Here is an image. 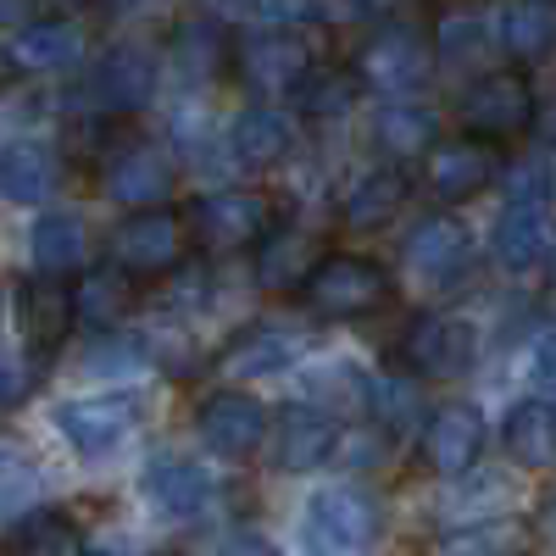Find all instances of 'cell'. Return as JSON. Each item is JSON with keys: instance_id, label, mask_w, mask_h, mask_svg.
<instances>
[{"instance_id": "cell-1", "label": "cell", "mask_w": 556, "mask_h": 556, "mask_svg": "<svg viewBox=\"0 0 556 556\" xmlns=\"http://www.w3.org/2000/svg\"><path fill=\"white\" fill-rule=\"evenodd\" d=\"M540 106H534V89L523 73L501 67V73H484L468 84V96H462V123H468L473 139H513L523 128H534Z\"/></svg>"}, {"instance_id": "cell-2", "label": "cell", "mask_w": 556, "mask_h": 556, "mask_svg": "<svg viewBox=\"0 0 556 556\" xmlns=\"http://www.w3.org/2000/svg\"><path fill=\"white\" fill-rule=\"evenodd\" d=\"M367 540H374V506H367L356 490L329 484L306 501L301 513V545L306 556H356Z\"/></svg>"}, {"instance_id": "cell-3", "label": "cell", "mask_w": 556, "mask_h": 556, "mask_svg": "<svg viewBox=\"0 0 556 556\" xmlns=\"http://www.w3.org/2000/svg\"><path fill=\"white\" fill-rule=\"evenodd\" d=\"M301 290L323 317H356V312H374L390 295V273L367 256H323L306 273Z\"/></svg>"}, {"instance_id": "cell-4", "label": "cell", "mask_w": 556, "mask_h": 556, "mask_svg": "<svg viewBox=\"0 0 556 556\" xmlns=\"http://www.w3.org/2000/svg\"><path fill=\"white\" fill-rule=\"evenodd\" d=\"M429 67H434L429 39L417 28H406V23H384L374 39L362 45L356 84H374V89H384V96H412V89L429 78Z\"/></svg>"}, {"instance_id": "cell-5", "label": "cell", "mask_w": 556, "mask_h": 556, "mask_svg": "<svg viewBox=\"0 0 556 556\" xmlns=\"http://www.w3.org/2000/svg\"><path fill=\"white\" fill-rule=\"evenodd\" d=\"M134 424H139V401H134L128 390H117V395H84V401L56 406V429H62V440H67L84 462L112 456V451L134 434Z\"/></svg>"}, {"instance_id": "cell-6", "label": "cell", "mask_w": 556, "mask_h": 556, "mask_svg": "<svg viewBox=\"0 0 556 556\" xmlns=\"http://www.w3.org/2000/svg\"><path fill=\"white\" fill-rule=\"evenodd\" d=\"M235 67L256 96H285L312 73V45L295 28H262L235 45Z\"/></svg>"}, {"instance_id": "cell-7", "label": "cell", "mask_w": 556, "mask_h": 556, "mask_svg": "<svg viewBox=\"0 0 556 556\" xmlns=\"http://www.w3.org/2000/svg\"><path fill=\"white\" fill-rule=\"evenodd\" d=\"M401 351L412 362V374H424V379H456V374H468V367H473L479 334H473V323L429 312V317H417L412 329H406Z\"/></svg>"}, {"instance_id": "cell-8", "label": "cell", "mask_w": 556, "mask_h": 556, "mask_svg": "<svg viewBox=\"0 0 556 556\" xmlns=\"http://www.w3.org/2000/svg\"><path fill=\"white\" fill-rule=\"evenodd\" d=\"M106 251L123 273H167L184 256V223L173 212H134L112 228Z\"/></svg>"}, {"instance_id": "cell-9", "label": "cell", "mask_w": 556, "mask_h": 556, "mask_svg": "<svg viewBox=\"0 0 556 556\" xmlns=\"http://www.w3.org/2000/svg\"><path fill=\"white\" fill-rule=\"evenodd\" d=\"M151 96H156V62H151V51H139V45L106 51L101 67L89 73V89H84V101L96 112H139Z\"/></svg>"}, {"instance_id": "cell-10", "label": "cell", "mask_w": 556, "mask_h": 556, "mask_svg": "<svg viewBox=\"0 0 556 556\" xmlns=\"http://www.w3.org/2000/svg\"><path fill=\"white\" fill-rule=\"evenodd\" d=\"M73 329V290H62V278L34 273L17 285V334L28 340L34 356H51Z\"/></svg>"}, {"instance_id": "cell-11", "label": "cell", "mask_w": 556, "mask_h": 556, "mask_svg": "<svg viewBox=\"0 0 556 556\" xmlns=\"http://www.w3.org/2000/svg\"><path fill=\"white\" fill-rule=\"evenodd\" d=\"M267 406L256 401V395H240V390H223V395H212L206 406H201V417H195V429H201V440L217 451V456H251L262 440H267Z\"/></svg>"}, {"instance_id": "cell-12", "label": "cell", "mask_w": 556, "mask_h": 556, "mask_svg": "<svg viewBox=\"0 0 556 556\" xmlns=\"http://www.w3.org/2000/svg\"><path fill=\"white\" fill-rule=\"evenodd\" d=\"M267 223H273V212L251 190H223V195H206L195 206V235L212 251H240V245L267 240Z\"/></svg>"}, {"instance_id": "cell-13", "label": "cell", "mask_w": 556, "mask_h": 556, "mask_svg": "<svg viewBox=\"0 0 556 556\" xmlns=\"http://www.w3.org/2000/svg\"><path fill=\"white\" fill-rule=\"evenodd\" d=\"M273 434V462L285 473H312L323 468V456L334 451V417L317 412V406H285L278 412V424H267Z\"/></svg>"}, {"instance_id": "cell-14", "label": "cell", "mask_w": 556, "mask_h": 556, "mask_svg": "<svg viewBox=\"0 0 556 556\" xmlns=\"http://www.w3.org/2000/svg\"><path fill=\"white\" fill-rule=\"evenodd\" d=\"M484 451V417L479 406L468 401H456V406H440L429 417V429H424V456H429V468L456 479V473H468L473 462Z\"/></svg>"}, {"instance_id": "cell-15", "label": "cell", "mask_w": 556, "mask_h": 556, "mask_svg": "<svg viewBox=\"0 0 556 556\" xmlns=\"http://www.w3.org/2000/svg\"><path fill=\"white\" fill-rule=\"evenodd\" d=\"M7 62L23 73H67L84 62V28L73 17H39L23 23L7 45Z\"/></svg>"}, {"instance_id": "cell-16", "label": "cell", "mask_w": 556, "mask_h": 556, "mask_svg": "<svg viewBox=\"0 0 556 556\" xmlns=\"http://www.w3.org/2000/svg\"><path fill=\"white\" fill-rule=\"evenodd\" d=\"M495 178V146L490 139H445L429 151V190L440 201H468Z\"/></svg>"}, {"instance_id": "cell-17", "label": "cell", "mask_w": 556, "mask_h": 556, "mask_svg": "<svg viewBox=\"0 0 556 556\" xmlns=\"http://www.w3.org/2000/svg\"><path fill=\"white\" fill-rule=\"evenodd\" d=\"M490 251L506 273H529L545 262L551 251V212L545 201H513L501 217H495V235H490Z\"/></svg>"}, {"instance_id": "cell-18", "label": "cell", "mask_w": 556, "mask_h": 556, "mask_svg": "<svg viewBox=\"0 0 556 556\" xmlns=\"http://www.w3.org/2000/svg\"><path fill=\"white\" fill-rule=\"evenodd\" d=\"M468 256H473V240H468V228H462L456 217H429V223H417L412 240H406L412 273L429 278V285H451V278L468 267Z\"/></svg>"}, {"instance_id": "cell-19", "label": "cell", "mask_w": 556, "mask_h": 556, "mask_svg": "<svg viewBox=\"0 0 556 556\" xmlns=\"http://www.w3.org/2000/svg\"><path fill=\"white\" fill-rule=\"evenodd\" d=\"M139 490H146V501L156 506V513L167 518H201L206 506H212V479L195 468V462H178V456H156L146 479H139Z\"/></svg>"}, {"instance_id": "cell-20", "label": "cell", "mask_w": 556, "mask_h": 556, "mask_svg": "<svg viewBox=\"0 0 556 556\" xmlns=\"http://www.w3.org/2000/svg\"><path fill=\"white\" fill-rule=\"evenodd\" d=\"M56 190V156L39 139H12L0 146V201L12 206H39Z\"/></svg>"}, {"instance_id": "cell-21", "label": "cell", "mask_w": 556, "mask_h": 556, "mask_svg": "<svg viewBox=\"0 0 556 556\" xmlns=\"http://www.w3.org/2000/svg\"><path fill=\"white\" fill-rule=\"evenodd\" d=\"M290 117L273 112V106H251L235 117V128H228V156H235L240 167H278L290 156Z\"/></svg>"}, {"instance_id": "cell-22", "label": "cell", "mask_w": 556, "mask_h": 556, "mask_svg": "<svg viewBox=\"0 0 556 556\" xmlns=\"http://www.w3.org/2000/svg\"><path fill=\"white\" fill-rule=\"evenodd\" d=\"M106 190H112V201L146 212V206H156V201L173 190V162H167L162 151H128V156L112 162Z\"/></svg>"}, {"instance_id": "cell-23", "label": "cell", "mask_w": 556, "mask_h": 556, "mask_svg": "<svg viewBox=\"0 0 556 556\" xmlns=\"http://www.w3.org/2000/svg\"><path fill=\"white\" fill-rule=\"evenodd\" d=\"M506 451L523 468H556V406L551 401H523L506 412Z\"/></svg>"}, {"instance_id": "cell-24", "label": "cell", "mask_w": 556, "mask_h": 556, "mask_svg": "<svg viewBox=\"0 0 556 556\" xmlns=\"http://www.w3.org/2000/svg\"><path fill=\"white\" fill-rule=\"evenodd\" d=\"M28 245H34V267H39V273L62 278V273L84 267V256H89V228H84L73 212H45V217L34 223Z\"/></svg>"}, {"instance_id": "cell-25", "label": "cell", "mask_w": 556, "mask_h": 556, "mask_svg": "<svg viewBox=\"0 0 556 556\" xmlns=\"http://www.w3.org/2000/svg\"><path fill=\"white\" fill-rule=\"evenodd\" d=\"M501 45L518 62H540L556 51V0H513L501 12Z\"/></svg>"}, {"instance_id": "cell-26", "label": "cell", "mask_w": 556, "mask_h": 556, "mask_svg": "<svg viewBox=\"0 0 556 556\" xmlns=\"http://www.w3.org/2000/svg\"><path fill=\"white\" fill-rule=\"evenodd\" d=\"M312 267H317L312 240L301 228H278V235H267V245L256 251V285L262 290H301Z\"/></svg>"}, {"instance_id": "cell-27", "label": "cell", "mask_w": 556, "mask_h": 556, "mask_svg": "<svg viewBox=\"0 0 556 556\" xmlns=\"http://www.w3.org/2000/svg\"><path fill=\"white\" fill-rule=\"evenodd\" d=\"M434 134H440V117L429 106H412V101H390L374 117V139H379L390 156H401V162L429 156L434 151Z\"/></svg>"}, {"instance_id": "cell-28", "label": "cell", "mask_w": 556, "mask_h": 556, "mask_svg": "<svg viewBox=\"0 0 556 556\" xmlns=\"http://www.w3.org/2000/svg\"><path fill=\"white\" fill-rule=\"evenodd\" d=\"M401 206H406V173L379 167V173H367V178L351 184L345 223H351V228H379V223H390Z\"/></svg>"}, {"instance_id": "cell-29", "label": "cell", "mask_w": 556, "mask_h": 556, "mask_svg": "<svg viewBox=\"0 0 556 556\" xmlns=\"http://www.w3.org/2000/svg\"><path fill=\"white\" fill-rule=\"evenodd\" d=\"M228 62H235V45H228V34L217 28V23H184L178 28V39H173V67H178V78H212V73H223Z\"/></svg>"}, {"instance_id": "cell-30", "label": "cell", "mask_w": 556, "mask_h": 556, "mask_svg": "<svg viewBox=\"0 0 556 556\" xmlns=\"http://www.w3.org/2000/svg\"><path fill=\"white\" fill-rule=\"evenodd\" d=\"M128 306H134V290H128L123 267L84 273V278H78V290H73V317L96 323V329H112V323H117Z\"/></svg>"}, {"instance_id": "cell-31", "label": "cell", "mask_w": 556, "mask_h": 556, "mask_svg": "<svg viewBox=\"0 0 556 556\" xmlns=\"http://www.w3.org/2000/svg\"><path fill=\"white\" fill-rule=\"evenodd\" d=\"M356 89H362L356 73H334V67H323V73H317V67H312V73L295 84V101H301L306 117L323 123V117H345L351 101H356Z\"/></svg>"}, {"instance_id": "cell-32", "label": "cell", "mask_w": 556, "mask_h": 556, "mask_svg": "<svg viewBox=\"0 0 556 556\" xmlns=\"http://www.w3.org/2000/svg\"><path fill=\"white\" fill-rule=\"evenodd\" d=\"M12 556H84V540H78V529L62 513H34L17 529Z\"/></svg>"}, {"instance_id": "cell-33", "label": "cell", "mask_w": 556, "mask_h": 556, "mask_svg": "<svg viewBox=\"0 0 556 556\" xmlns=\"http://www.w3.org/2000/svg\"><path fill=\"white\" fill-rule=\"evenodd\" d=\"M490 45V23L479 17V12H456V17H445L440 23V34H434V51L445 56V62H468V56H479Z\"/></svg>"}, {"instance_id": "cell-34", "label": "cell", "mask_w": 556, "mask_h": 556, "mask_svg": "<svg viewBox=\"0 0 556 556\" xmlns=\"http://www.w3.org/2000/svg\"><path fill=\"white\" fill-rule=\"evenodd\" d=\"M367 406H374V417L384 429H406L417 417V390L406 379H374L367 384Z\"/></svg>"}, {"instance_id": "cell-35", "label": "cell", "mask_w": 556, "mask_h": 556, "mask_svg": "<svg viewBox=\"0 0 556 556\" xmlns=\"http://www.w3.org/2000/svg\"><path fill=\"white\" fill-rule=\"evenodd\" d=\"M290 356H295V340H290V334H262L251 351L228 356V374H240V379H251V374H273V367H285Z\"/></svg>"}, {"instance_id": "cell-36", "label": "cell", "mask_w": 556, "mask_h": 556, "mask_svg": "<svg viewBox=\"0 0 556 556\" xmlns=\"http://www.w3.org/2000/svg\"><path fill=\"white\" fill-rule=\"evenodd\" d=\"M529 379L540 384V401L556 406V334H545V340L534 345V356H529Z\"/></svg>"}, {"instance_id": "cell-37", "label": "cell", "mask_w": 556, "mask_h": 556, "mask_svg": "<svg viewBox=\"0 0 556 556\" xmlns=\"http://www.w3.org/2000/svg\"><path fill=\"white\" fill-rule=\"evenodd\" d=\"M34 390V367H0V406H23Z\"/></svg>"}, {"instance_id": "cell-38", "label": "cell", "mask_w": 556, "mask_h": 556, "mask_svg": "<svg viewBox=\"0 0 556 556\" xmlns=\"http://www.w3.org/2000/svg\"><path fill=\"white\" fill-rule=\"evenodd\" d=\"M545 190H551L545 167H523V173H513V201H545Z\"/></svg>"}, {"instance_id": "cell-39", "label": "cell", "mask_w": 556, "mask_h": 556, "mask_svg": "<svg viewBox=\"0 0 556 556\" xmlns=\"http://www.w3.org/2000/svg\"><path fill=\"white\" fill-rule=\"evenodd\" d=\"M139 356H123L117 351V340H112V351H89V362H84V374H128Z\"/></svg>"}, {"instance_id": "cell-40", "label": "cell", "mask_w": 556, "mask_h": 556, "mask_svg": "<svg viewBox=\"0 0 556 556\" xmlns=\"http://www.w3.org/2000/svg\"><path fill=\"white\" fill-rule=\"evenodd\" d=\"M223 556H285L273 540H256V534H245V540H235V545H223Z\"/></svg>"}, {"instance_id": "cell-41", "label": "cell", "mask_w": 556, "mask_h": 556, "mask_svg": "<svg viewBox=\"0 0 556 556\" xmlns=\"http://www.w3.org/2000/svg\"><path fill=\"white\" fill-rule=\"evenodd\" d=\"M351 7H356L362 17H379V23H384V17H395V12L406 7V0H351Z\"/></svg>"}, {"instance_id": "cell-42", "label": "cell", "mask_w": 556, "mask_h": 556, "mask_svg": "<svg viewBox=\"0 0 556 556\" xmlns=\"http://www.w3.org/2000/svg\"><path fill=\"white\" fill-rule=\"evenodd\" d=\"M28 12H34V0H0V28H23L28 23Z\"/></svg>"}, {"instance_id": "cell-43", "label": "cell", "mask_w": 556, "mask_h": 556, "mask_svg": "<svg viewBox=\"0 0 556 556\" xmlns=\"http://www.w3.org/2000/svg\"><path fill=\"white\" fill-rule=\"evenodd\" d=\"M545 529L556 534V495H551V506H545Z\"/></svg>"}, {"instance_id": "cell-44", "label": "cell", "mask_w": 556, "mask_h": 556, "mask_svg": "<svg viewBox=\"0 0 556 556\" xmlns=\"http://www.w3.org/2000/svg\"><path fill=\"white\" fill-rule=\"evenodd\" d=\"M545 139H556V106L545 112Z\"/></svg>"}, {"instance_id": "cell-45", "label": "cell", "mask_w": 556, "mask_h": 556, "mask_svg": "<svg viewBox=\"0 0 556 556\" xmlns=\"http://www.w3.org/2000/svg\"><path fill=\"white\" fill-rule=\"evenodd\" d=\"M56 7H89V0H56Z\"/></svg>"}, {"instance_id": "cell-46", "label": "cell", "mask_w": 556, "mask_h": 556, "mask_svg": "<svg viewBox=\"0 0 556 556\" xmlns=\"http://www.w3.org/2000/svg\"><path fill=\"white\" fill-rule=\"evenodd\" d=\"M151 556H184V551H151Z\"/></svg>"}]
</instances>
